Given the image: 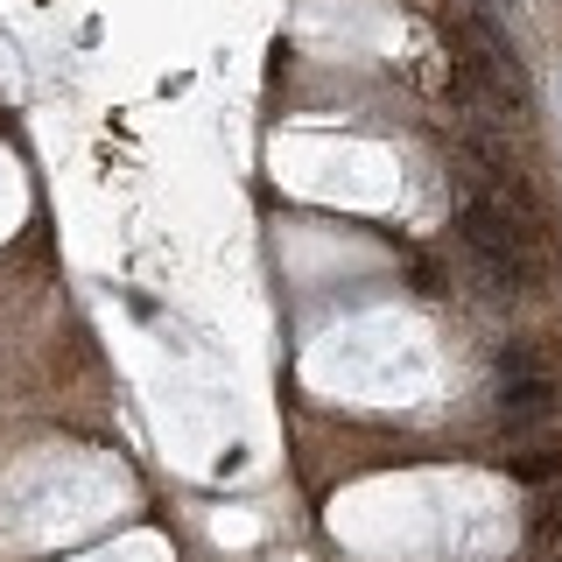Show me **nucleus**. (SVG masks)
Wrapping results in <instances>:
<instances>
[{
    "mask_svg": "<svg viewBox=\"0 0 562 562\" xmlns=\"http://www.w3.org/2000/svg\"><path fill=\"white\" fill-rule=\"evenodd\" d=\"M535 541H541L549 555H562V499H555V506H541V514H535Z\"/></svg>",
    "mask_w": 562,
    "mask_h": 562,
    "instance_id": "obj_4",
    "label": "nucleus"
},
{
    "mask_svg": "<svg viewBox=\"0 0 562 562\" xmlns=\"http://www.w3.org/2000/svg\"><path fill=\"white\" fill-rule=\"evenodd\" d=\"M506 471L527 479V485H549V479H562V443H541V450H527V457H506Z\"/></svg>",
    "mask_w": 562,
    "mask_h": 562,
    "instance_id": "obj_3",
    "label": "nucleus"
},
{
    "mask_svg": "<svg viewBox=\"0 0 562 562\" xmlns=\"http://www.w3.org/2000/svg\"><path fill=\"white\" fill-rule=\"evenodd\" d=\"M555 408V380L541 366L527 373H499V415H549Z\"/></svg>",
    "mask_w": 562,
    "mask_h": 562,
    "instance_id": "obj_2",
    "label": "nucleus"
},
{
    "mask_svg": "<svg viewBox=\"0 0 562 562\" xmlns=\"http://www.w3.org/2000/svg\"><path fill=\"white\" fill-rule=\"evenodd\" d=\"M457 233H464V246L479 254V268L499 281V289H514V295H535V289H541V274H549V246H535L520 225H506L485 198L464 204Z\"/></svg>",
    "mask_w": 562,
    "mask_h": 562,
    "instance_id": "obj_1",
    "label": "nucleus"
}]
</instances>
